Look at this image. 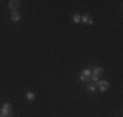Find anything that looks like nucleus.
<instances>
[{"label":"nucleus","mask_w":123,"mask_h":117,"mask_svg":"<svg viewBox=\"0 0 123 117\" xmlns=\"http://www.w3.org/2000/svg\"><path fill=\"white\" fill-rule=\"evenodd\" d=\"M11 113H12L11 104H9V103H4V104H3V108H1V116L3 117H8Z\"/></svg>","instance_id":"obj_1"},{"label":"nucleus","mask_w":123,"mask_h":117,"mask_svg":"<svg viewBox=\"0 0 123 117\" xmlns=\"http://www.w3.org/2000/svg\"><path fill=\"white\" fill-rule=\"evenodd\" d=\"M97 85H98V87H100V90H101V91H106L109 88V82H107V81H98Z\"/></svg>","instance_id":"obj_2"},{"label":"nucleus","mask_w":123,"mask_h":117,"mask_svg":"<svg viewBox=\"0 0 123 117\" xmlns=\"http://www.w3.org/2000/svg\"><path fill=\"white\" fill-rule=\"evenodd\" d=\"M89 76H90V70H89V69H85V70H83L81 73H80V79L86 81V79H89Z\"/></svg>","instance_id":"obj_3"},{"label":"nucleus","mask_w":123,"mask_h":117,"mask_svg":"<svg viewBox=\"0 0 123 117\" xmlns=\"http://www.w3.org/2000/svg\"><path fill=\"white\" fill-rule=\"evenodd\" d=\"M8 5H9V8H12V9H17V8L20 7V1H18V0H12V1L8 3Z\"/></svg>","instance_id":"obj_4"},{"label":"nucleus","mask_w":123,"mask_h":117,"mask_svg":"<svg viewBox=\"0 0 123 117\" xmlns=\"http://www.w3.org/2000/svg\"><path fill=\"white\" fill-rule=\"evenodd\" d=\"M11 20H12V21H20V20H21V15H20V13H18V12H13L12 13V15H11Z\"/></svg>","instance_id":"obj_5"},{"label":"nucleus","mask_w":123,"mask_h":117,"mask_svg":"<svg viewBox=\"0 0 123 117\" xmlns=\"http://www.w3.org/2000/svg\"><path fill=\"white\" fill-rule=\"evenodd\" d=\"M102 73H103V69L102 68H94V70H93V73H92V74H94V76H101Z\"/></svg>","instance_id":"obj_6"},{"label":"nucleus","mask_w":123,"mask_h":117,"mask_svg":"<svg viewBox=\"0 0 123 117\" xmlns=\"http://www.w3.org/2000/svg\"><path fill=\"white\" fill-rule=\"evenodd\" d=\"M34 94H33L32 93V91H28V93H26V99L28 100H34Z\"/></svg>","instance_id":"obj_7"},{"label":"nucleus","mask_w":123,"mask_h":117,"mask_svg":"<svg viewBox=\"0 0 123 117\" xmlns=\"http://www.w3.org/2000/svg\"><path fill=\"white\" fill-rule=\"evenodd\" d=\"M86 88H88L89 91H96V86H94L93 83H90V85H88V86H86Z\"/></svg>","instance_id":"obj_8"},{"label":"nucleus","mask_w":123,"mask_h":117,"mask_svg":"<svg viewBox=\"0 0 123 117\" xmlns=\"http://www.w3.org/2000/svg\"><path fill=\"white\" fill-rule=\"evenodd\" d=\"M89 79L93 81V82H98V76H94V74H92V77H89Z\"/></svg>","instance_id":"obj_9"},{"label":"nucleus","mask_w":123,"mask_h":117,"mask_svg":"<svg viewBox=\"0 0 123 117\" xmlns=\"http://www.w3.org/2000/svg\"><path fill=\"white\" fill-rule=\"evenodd\" d=\"M72 20H73V22H76V24H79L80 22V16H73V17H72Z\"/></svg>","instance_id":"obj_10"},{"label":"nucleus","mask_w":123,"mask_h":117,"mask_svg":"<svg viewBox=\"0 0 123 117\" xmlns=\"http://www.w3.org/2000/svg\"><path fill=\"white\" fill-rule=\"evenodd\" d=\"M80 21H83L84 24H88V21H89V17H88V16H84L83 18H80Z\"/></svg>","instance_id":"obj_11"},{"label":"nucleus","mask_w":123,"mask_h":117,"mask_svg":"<svg viewBox=\"0 0 123 117\" xmlns=\"http://www.w3.org/2000/svg\"><path fill=\"white\" fill-rule=\"evenodd\" d=\"M88 25H93V20L89 17V21H88Z\"/></svg>","instance_id":"obj_12"},{"label":"nucleus","mask_w":123,"mask_h":117,"mask_svg":"<svg viewBox=\"0 0 123 117\" xmlns=\"http://www.w3.org/2000/svg\"><path fill=\"white\" fill-rule=\"evenodd\" d=\"M0 117H3V116H1V115H0Z\"/></svg>","instance_id":"obj_13"}]
</instances>
